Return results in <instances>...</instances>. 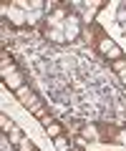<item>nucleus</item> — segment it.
<instances>
[{
  "mask_svg": "<svg viewBox=\"0 0 126 151\" xmlns=\"http://www.w3.org/2000/svg\"><path fill=\"white\" fill-rule=\"evenodd\" d=\"M96 48H99V53H101V55H106L111 63H114V60H121V58H124V50H121L119 45H116L114 40L109 38V35L99 38V40H96Z\"/></svg>",
  "mask_w": 126,
  "mask_h": 151,
  "instance_id": "nucleus-1",
  "label": "nucleus"
},
{
  "mask_svg": "<svg viewBox=\"0 0 126 151\" xmlns=\"http://www.w3.org/2000/svg\"><path fill=\"white\" fill-rule=\"evenodd\" d=\"M63 33H66L68 43L78 40V35H81V18H78V13H71V15L63 20Z\"/></svg>",
  "mask_w": 126,
  "mask_h": 151,
  "instance_id": "nucleus-2",
  "label": "nucleus"
},
{
  "mask_svg": "<svg viewBox=\"0 0 126 151\" xmlns=\"http://www.w3.org/2000/svg\"><path fill=\"white\" fill-rule=\"evenodd\" d=\"M15 98H18V101L23 103V106H28V111H30V108H33V106H38V103H40V98L35 96V93L30 91V88H28V86L18 88V91H15Z\"/></svg>",
  "mask_w": 126,
  "mask_h": 151,
  "instance_id": "nucleus-3",
  "label": "nucleus"
},
{
  "mask_svg": "<svg viewBox=\"0 0 126 151\" xmlns=\"http://www.w3.org/2000/svg\"><path fill=\"white\" fill-rule=\"evenodd\" d=\"M43 35L53 43H68L66 33H63V25H43Z\"/></svg>",
  "mask_w": 126,
  "mask_h": 151,
  "instance_id": "nucleus-4",
  "label": "nucleus"
},
{
  "mask_svg": "<svg viewBox=\"0 0 126 151\" xmlns=\"http://www.w3.org/2000/svg\"><path fill=\"white\" fill-rule=\"evenodd\" d=\"M8 139H10V146H20V144H23V139H25V136L20 134V129H15V126H13V129L8 131Z\"/></svg>",
  "mask_w": 126,
  "mask_h": 151,
  "instance_id": "nucleus-5",
  "label": "nucleus"
},
{
  "mask_svg": "<svg viewBox=\"0 0 126 151\" xmlns=\"http://www.w3.org/2000/svg\"><path fill=\"white\" fill-rule=\"evenodd\" d=\"M45 134H48L50 139H58V136L63 134V126H60L58 121H53V124H48V126H45Z\"/></svg>",
  "mask_w": 126,
  "mask_h": 151,
  "instance_id": "nucleus-6",
  "label": "nucleus"
},
{
  "mask_svg": "<svg viewBox=\"0 0 126 151\" xmlns=\"http://www.w3.org/2000/svg\"><path fill=\"white\" fill-rule=\"evenodd\" d=\"M83 139H88V141H96V139H99L96 126H86V129H83Z\"/></svg>",
  "mask_w": 126,
  "mask_h": 151,
  "instance_id": "nucleus-7",
  "label": "nucleus"
},
{
  "mask_svg": "<svg viewBox=\"0 0 126 151\" xmlns=\"http://www.w3.org/2000/svg\"><path fill=\"white\" fill-rule=\"evenodd\" d=\"M30 113H33L35 119H43V116H48V113H45V106H43V101H40L38 106H33V108H30Z\"/></svg>",
  "mask_w": 126,
  "mask_h": 151,
  "instance_id": "nucleus-8",
  "label": "nucleus"
},
{
  "mask_svg": "<svg viewBox=\"0 0 126 151\" xmlns=\"http://www.w3.org/2000/svg\"><path fill=\"white\" fill-rule=\"evenodd\" d=\"M116 20H119L121 25L126 23V5H121V8H119V13H116Z\"/></svg>",
  "mask_w": 126,
  "mask_h": 151,
  "instance_id": "nucleus-9",
  "label": "nucleus"
},
{
  "mask_svg": "<svg viewBox=\"0 0 126 151\" xmlns=\"http://www.w3.org/2000/svg\"><path fill=\"white\" fill-rule=\"evenodd\" d=\"M48 86H50V88H66V81H63V78H53Z\"/></svg>",
  "mask_w": 126,
  "mask_h": 151,
  "instance_id": "nucleus-10",
  "label": "nucleus"
},
{
  "mask_svg": "<svg viewBox=\"0 0 126 151\" xmlns=\"http://www.w3.org/2000/svg\"><path fill=\"white\" fill-rule=\"evenodd\" d=\"M20 151H35L33 141H28V139H23V144H20Z\"/></svg>",
  "mask_w": 126,
  "mask_h": 151,
  "instance_id": "nucleus-11",
  "label": "nucleus"
},
{
  "mask_svg": "<svg viewBox=\"0 0 126 151\" xmlns=\"http://www.w3.org/2000/svg\"><path fill=\"white\" fill-rule=\"evenodd\" d=\"M53 141H55V146H58V149L66 151V139H63V136H58V139H53Z\"/></svg>",
  "mask_w": 126,
  "mask_h": 151,
  "instance_id": "nucleus-12",
  "label": "nucleus"
},
{
  "mask_svg": "<svg viewBox=\"0 0 126 151\" xmlns=\"http://www.w3.org/2000/svg\"><path fill=\"white\" fill-rule=\"evenodd\" d=\"M114 68H116V70H124V68H126V60H124V58H121V60H114Z\"/></svg>",
  "mask_w": 126,
  "mask_h": 151,
  "instance_id": "nucleus-13",
  "label": "nucleus"
},
{
  "mask_svg": "<svg viewBox=\"0 0 126 151\" xmlns=\"http://www.w3.org/2000/svg\"><path fill=\"white\" fill-rule=\"evenodd\" d=\"M76 146H78V149H86V146H88V139H83V136H81V139H76Z\"/></svg>",
  "mask_w": 126,
  "mask_h": 151,
  "instance_id": "nucleus-14",
  "label": "nucleus"
},
{
  "mask_svg": "<svg viewBox=\"0 0 126 151\" xmlns=\"http://www.w3.org/2000/svg\"><path fill=\"white\" fill-rule=\"evenodd\" d=\"M0 121H3V129H13V124H10V121L5 119V116H3V119H0Z\"/></svg>",
  "mask_w": 126,
  "mask_h": 151,
  "instance_id": "nucleus-15",
  "label": "nucleus"
},
{
  "mask_svg": "<svg viewBox=\"0 0 126 151\" xmlns=\"http://www.w3.org/2000/svg\"><path fill=\"white\" fill-rule=\"evenodd\" d=\"M119 76H121V83L126 86V68H124V70H119Z\"/></svg>",
  "mask_w": 126,
  "mask_h": 151,
  "instance_id": "nucleus-16",
  "label": "nucleus"
},
{
  "mask_svg": "<svg viewBox=\"0 0 126 151\" xmlns=\"http://www.w3.org/2000/svg\"><path fill=\"white\" fill-rule=\"evenodd\" d=\"M121 141H126V129H124V131H121Z\"/></svg>",
  "mask_w": 126,
  "mask_h": 151,
  "instance_id": "nucleus-17",
  "label": "nucleus"
},
{
  "mask_svg": "<svg viewBox=\"0 0 126 151\" xmlns=\"http://www.w3.org/2000/svg\"><path fill=\"white\" fill-rule=\"evenodd\" d=\"M68 151H83V149H78V146H73V149H68Z\"/></svg>",
  "mask_w": 126,
  "mask_h": 151,
  "instance_id": "nucleus-18",
  "label": "nucleus"
}]
</instances>
